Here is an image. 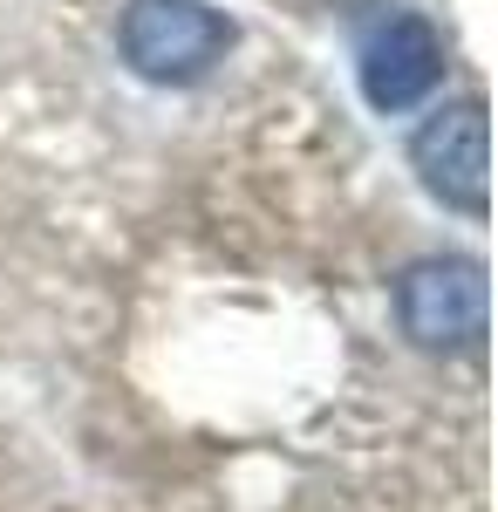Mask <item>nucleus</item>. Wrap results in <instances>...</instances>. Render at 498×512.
Returning a JSON list of instances; mask_svg holds the SVG:
<instances>
[{
  "instance_id": "nucleus-4",
  "label": "nucleus",
  "mask_w": 498,
  "mask_h": 512,
  "mask_svg": "<svg viewBox=\"0 0 498 512\" xmlns=\"http://www.w3.org/2000/svg\"><path fill=\"white\" fill-rule=\"evenodd\" d=\"M444 69H451V48L437 35V21L396 14L362 48V96H369V110L396 117V110H417L423 96L444 82Z\"/></svg>"
},
{
  "instance_id": "nucleus-1",
  "label": "nucleus",
  "mask_w": 498,
  "mask_h": 512,
  "mask_svg": "<svg viewBox=\"0 0 498 512\" xmlns=\"http://www.w3.org/2000/svg\"><path fill=\"white\" fill-rule=\"evenodd\" d=\"M116 48L144 82H198L232 48V21L205 0H130Z\"/></svg>"
},
{
  "instance_id": "nucleus-3",
  "label": "nucleus",
  "mask_w": 498,
  "mask_h": 512,
  "mask_svg": "<svg viewBox=\"0 0 498 512\" xmlns=\"http://www.w3.org/2000/svg\"><path fill=\"white\" fill-rule=\"evenodd\" d=\"M410 164H417L423 192L444 198L464 219H485L492 205V151H485V103L458 96L410 137Z\"/></svg>"
},
{
  "instance_id": "nucleus-2",
  "label": "nucleus",
  "mask_w": 498,
  "mask_h": 512,
  "mask_svg": "<svg viewBox=\"0 0 498 512\" xmlns=\"http://www.w3.org/2000/svg\"><path fill=\"white\" fill-rule=\"evenodd\" d=\"M492 315V287L485 267L464 253H437L396 274V321L417 349H478Z\"/></svg>"
}]
</instances>
